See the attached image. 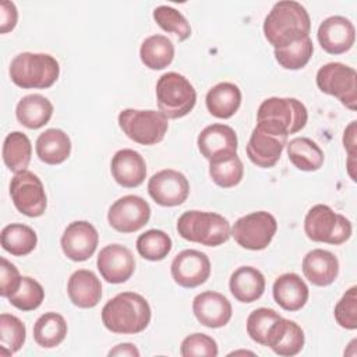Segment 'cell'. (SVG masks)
Wrapping results in <instances>:
<instances>
[{"label": "cell", "instance_id": "1", "mask_svg": "<svg viewBox=\"0 0 357 357\" xmlns=\"http://www.w3.org/2000/svg\"><path fill=\"white\" fill-rule=\"evenodd\" d=\"M262 29L265 39L275 49H279L310 36L311 18L300 3L283 0L271 8Z\"/></svg>", "mask_w": 357, "mask_h": 357}, {"label": "cell", "instance_id": "2", "mask_svg": "<svg viewBox=\"0 0 357 357\" xmlns=\"http://www.w3.org/2000/svg\"><path fill=\"white\" fill-rule=\"evenodd\" d=\"M151 307L145 297L134 291H123L110 298L102 308V322L113 333L135 335L151 322Z\"/></svg>", "mask_w": 357, "mask_h": 357}, {"label": "cell", "instance_id": "3", "mask_svg": "<svg viewBox=\"0 0 357 357\" xmlns=\"http://www.w3.org/2000/svg\"><path fill=\"white\" fill-rule=\"evenodd\" d=\"M307 120V107L296 98H268L257 112V128L286 139L301 131Z\"/></svg>", "mask_w": 357, "mask_h": 357}, {"label": "cell", "instance_id": "4", "mask_svg": "<svg viewBox=\"0 0 357 357\" xmlns=\"http://www.w3.org/2000/svg\"><path fill=\"white\" fill-rule=\"evenodd\" d=\"M8 73L11 81L22 89H46L57 81L60 66L47 53L24 52L11 60Z\"/></svg>", "mask_w": 357, "mask_h": 357}, {"label": "cell", "instance_id": "5", "mask_svg": "<svg viewBox=\"0 0 357 357\" xmlns=\"http://www.w3.org/2000/svg\"><path fill=\"white\" fill-rule=\"evenodd\" d=\"M229 220L216 213L205 211H187L177 219V233L187 241L206 247H218L230 238Z\"/></svg>", "mask_w": 357, "mask_h": 357}, {"label": "cell", "instance_id": "6", "mask_svg": "<svg viewBox=\"0 0 357 357\" xmlns=\"http://www.w3.org/2000/svg\"><path fill=\"white\" fill-rule=\"evenodd\" d=\"M156 100L163 116L181 119L194 109L197 92L184 75L170 71L160 75L156 82Z\"/></svg>", "mask_w": 357, "mask_h": 357}, {"label": "cell", "instance_id": "7", "mask_svg": "<svg viewBox=\"0 0 357 357\" xmlns=\"http://www.w3.org/2000/svg\"><path fill=\"white\" fill-rule=\"evenodd\" d=\"M304 231L315 243L339 245L351 236L350 220L325 204L314 205L304 218Z\"/></svg>", "mask_w": 357, "mask_h": 357}, {"label": "cell", "instance_id": "8", "mask_svg": "<svg viewBox=\"0 0 357 357\" xmlns=\"http://www.w3.org/2000/svg\"><path fill=\"white\" fill-rule=\"evenodd\" d=\"M119 126L131 141L141 145H156L167 132L169 119L151 109H124L119 113Z\"/></svg>", "mask_w": 357, "mask_h": 357}, {"label": "cell", "instance_id": "9", "mask_svg": "<svg viewBox=\"0 0 357 357\" xmlns=\"http://www.w3.org/2000/svg\"><path fill=\"white\" fill-rule=\"evenodd\" d=\"M278 230L275 216L266 211H257L238 218L230 231L234 241L251 251L265 250L273 240Z\"/></svg>", "mask_w": 357, "mask_h": 357}, {"label": "cell", "instance_id": "10", "mask_svg": "<svg viewBox=\"0 0 357 357\" xmlns=\"http://www.w3.org/2000/svg\"><path fill=\"white\" fill-rule=\"evenodd\" d=\"M317 86L321 92L335 96L350 110L357 107V73L343 63H326L317 73Z\"/></svg>", "mask_w": 357, "mask_h": 357}, {"label": "cell", "instance_id": "11", "mask_svg": "<svg viewBox=\"0 0 357 357\" xmlns=\"http://www.w3.org/2000/svg\"><path fill=\"white\" fill-rule=\"evenodd\" d=\"M10 197L17 211L28 218L42 216L47 206L43 183L29 170L14 174L10 181Z\"/></svg>", "mask_w": 357, "mask_h": 357}, {"label": "cell", "instance_id": "12", "mask_svg": "<svg viewBox=\"0 0 357 357\" xmlns=\"http://www.w3.org/2000/svg\"><path fill=\"white\" fill-rule=\"evenodd\" d=\"M151 218L149 204L138 195H124L114 201L107 212L109 225L120 233L141 230Z\"/></svg>", "mask_w": 357, "mask_h": 357}, {"label": "cell", "instance_id": "13", "mask_svg": "<svg viewBox=\"0 0 357 357\" xmlns=\"http://www.w3.org/2000/svg\"><path fill=\"white\" fill-rule=\"evenodd\" d=\"M173 280L185 289H194L204 284L211 275V261L205 252L198 250H183L170 265Z\"/></svg>", "mask_w": 357, "mask_h": 357}, {"label": "cell", "instance_id": "14", "mask_svg": "<svg viewBox=\"0 0 357 357\" xmlns=\"http://www.w3.org/2000/svg\"><path fill=\"white\" fill-rule=\"evenodd\" d=\"M148 194L160 206H177L188 198L190 184L183 173L163 169L149 178Z\"/></svg>", "mask_w": 357, "mask_h": 357}, {"label": "cell", "instance_id": "15", "mask_svg": "<svg viewBox=\"0 0 357 357\" xmlns=\"http://www.w3.org/2000/svg\"><path fill=\"white\" fill-rule=\"evenodd\" d=\"M237 144L236 131L220 123L206 126L197 138L198 149L209 163L237 155Z\"/></svg>", "mask_w": 357, "mask_h": 357}, {"label": "cell", "instance_id": "16", "mask_svg": "<svg viewBox=\"0 0 357 357\" xmlns=\"http://www.w3.org/2000/svg\"><path fill=\"white\" fill-rule=\"evenodd\" d=\"M99 243V234L95 226L86 220L71 222L63 231L60 245L64 255L74 261L82 262L89 259Z\"/></svg>", "mask_w": 357, "mask_h": 357}, {"label": "cell", "instance_id": "17", "mask_svg": "<svg viewBox=\"0 0 357 357\" xmlns=\"http://www.w3.org/2000/svg\"><path fill=\"white\" fill-rule=\"evenodd\" d=\"M100 276L113 284L127 282L135 271L132 252L121 244H109L103 247L96 259Z\"/></svg>", "mask_w": 357, "mask_h": 357}, {"label": "cell", "instance_id": "18", "mask_svg": "<svg viewBox=\"0 0 357 357\" xmlns=\"http://www.w3.org/2000/svg\"><path fill=\"white\" fill-rule=\"evenodd\" d=\"M317 38L326 53L342 54L353 47L356 40V28L349 18L332 15L319 24Z\"/></svg>", "mask_w": 357, "mask_h": 357}, {"label": "cell", "instance_id": "19", "mask_svg": "<svg viewBox=\"0 0 357 357\" xmlns=\"http://www.w3.org/2000/svg\"><path fill=\"white\" fill-rule=\"evenodd\" d=\"M192 312L201 325L218 329L229 324L233 310L230 301L222 293L209 290L195 296Z\"/></svg>", "mask_w": 357, "mask_h": 357}, {"label": "cell", "instance_id": "20", "mask_svg": "<svg viewBox=\"0 0 357 357\" xmlns=\"http://www.w3.org/2000/svg\"><path fill=\"white\" fill-rule=\"evenodd\" d=\"M110 172L119 185L135 188L141 185L146 177V163L139 152L124 148L113 155Z\"/></svg>", "mask_w": 357, "mask_h": 357}, {"label": "cell", "instance_id": "21", "mask_svg": "<svg viewBox=\"0 0 357 357\" xmlns=\"http://www.w3.org/2000/svg\"><path fill=\"white\" fill-rule=\"evenodd\" d=\"M286 144V138L268 134L255 127L247 144V156L255 166L269 169L279 162Z\"/></svg>", "mask_w": 357, "mask_h": 357}, {"label": "cell", "instance_id": "22", "mask_svg": "<svg viewBox=\"0 0 357 357\" xmlns=\"http://www.w3.org/2000/svg\"><path fill=\"white\" fill-rule=\"evenodd\" d=\"M304 331L294 321L280 317L269 331L265 346L278 356L291 357L298 354L304 347Z\"/></svg>", "mask_w": 357, "mask_h": 357}, {"label": "cell", "instance_id": "23", "mask_svg": "<svg viewBox=\"0 0 357 357\" xmlns=\"http://www.w3.org/2000/svg\"><path fill=\"white\" fill-rule=\"evenodd\" d=\"M303 273L305 279L314 286L325 287L332 284L339 275V261L328 250L315 248L303 258Z\"/></svg>", "mask_w": 357, "mask_h": 357}, {"label": "cell", "instance_id": "24", "mask_svg": "<svg viewBox=\"0 0 357 357\" xmlns=\"http://www.w3.org/2000/svg\"><path fill=\"white\" fill-rule=\"evenodd\" d=\"M272 294L279 307L294 312L307 304L310 290L300 275L289 272L276 278L273 282Z\"/></svg>", "mask_w": 357, "mask_h": 357}, {"label": "cell", "instance_id": "25", "mask_svg": "<svg viewBox=\"0 0 357 357\" xmlns=\"http://www.w3.org/2000/svg\"><path fill=\"white\" fill-rule=\"evenodd\" d=\"M70 301L78 308H93L102 298L99 278L88 269L75 271L67 282Z\"/></svg>", "mask_w": 357, "mask_h": 357}, {"label": "cell", "instance_id": "26", "mask_svg": "<svg viewBox=\"0 0 357 357\" xmlns=\"http://www.w3.org/2000/svg\"><path fill=\"white\" fill-rule=\"evenodd\" d=\"M229 289L237 301L254 303L265 291V278L254 266H240L231 273Z\"/></svg>", "mask_w": 357, "mask_h": 357}, {"label": "cell", "instance_id": "27", "mask_svg": "<svg viewBox=\"0 0 357 357\" xmlns=\"http://www.w3.org/2000/svg\"><path fill=\"white\" fill-rule=\"evenodd\" d=\"M205 103L213 117L230 119L241 105V91L233 82H219L208 91Z\"/></svg>", "mask_w": 357, "mask_h": 357}, {"label": "cell", "instance_id": "28", "mask_svg": "<svg viewBox=\"0 0 357 357\" xmlns=\"http://www.w3.org/2000/svg\"><path fill=\"white\" fill-rule=\"evenodd\" d=\"M38 158L46 165H60L71 153V139L60 128H47L39 134L35 144Z\"/></svg>", "mask_w": 357, "mask_h": 357}, {"label": "cell", "instance_id": "29", "mask_svg": "<svg viewBox=\"0 0 357 357\" xmlns=\"http://www.w3.org/2000/svg\"><path fill=\"white\" fill-rule=\"evenodd\" d=\"M15 116L24 127L38 130L50 121L53 116V105L43 95L31 93L20 99L15 107Z\"/></svg>", "mask_w": 357, "mask_h": 357}, {"label": "cell", "instance_id": "30", "mask_svg": "<svg viewBox=\"0 0 357 357\" xmlns=\"http://www.w3.org/2000/svg\"><path fill=\"white\" fill-rule=\"evenodd\" d=\"M289 160L303 172H317L322 167L325 155L319 145L307 137H296L286 144Z\"/></svg>", "mask_w": 357, "mask_h": 357}, {"label": "cell", "instance_id": "31", "mask_svg": "<svg viewBox=\"0 0 357 357\" xmlns=\"http://www.w3.org/2000/svg\"><path fill=\"white\" fill-rule=\"evenodd\" d=\"M0 243L4 251L14 257H24L31 254L36 244L38 236L35 230L22 223H11L3 227Z\"/></svg>", "mask_w": 357, "mask_h": 357}, {"label": "cell", "instance_id": "32", "mask_svg": "<svg viewBox=\"0 0 357 357\" xmlns=\"http://www.w3.org/2000/svg\"><path fill=\"white\" fill-rule=\"evenodd\" d=\"M139 57L145 67L151 70H163L170 66L174 59V45L165 35H151L142 42Z\"/></svg>", "mask_w": 357, "mask_h": 357}, {"label": "cell", "instance_id": "33", "mask_svg": "<svg viewBox=\"0 0 357 357\" xmlns=\"http://www.w3.org/2000/svg\"><path fill=\"white\" fill-rule=\"evenodd\" d=\"M67 336V322L57 312H45L33 325V339L43 349L59 346Z\"/></svg>", "mask_w": 357, "mask_h": 357}, {"label": "cell", "instance_id": "34", "mask_svg": "<svg viewBox=\"0 0 357 357\" xmlns=\"http://www.w3.org/2000/svg\"><path fill=\"white\" fill-rule=\"evenodd\" d=\"M32 156L29 138L21 131H11L3 142V160L8 170L18 173L26 170Z\"/></svg>", "mask_w": 357, "mask_h": 357}, {"label": "cell", "instance_id": "35", "mask_svg": "<svg viewBox=\"0 0 357 357\" xmlns=\"http://www.w3.org/2000/svg\"><path fill=\"white\" fill-rule=\"evenodd\" d=\"M26 328L24 322L13 314L0 315V356L15 354L25 343Z\"/></svg>", "mask_w": 357, "mask_h": 357}, {"label": "cell", "instance_id": "36", "mask_svg": "<svg viewBox=\"0 0 357 357\" xmlns=\"http://www.w3.org/2000/svg\"><path fill=\"white\" fill-rule=\"evenodd\" d=\"M138 254L148 261H162L172 251V238L159 229H151L137 238Z\"/></svg>", "mask_w": 357, "mask_h": 357}, {"label": "cell", "instance_id": "37", "mask_svg": "<svg viewBox=\"0 0 357 357\" xmlns=\"http://www.w3.org/2000/svg\"><path fill=\"white\" fill-rule=\"evenodd\" d=\"M275 59L284 70H300L307 66L312 53L314 45L310 36L290 43L287 46L275 49Z\"/></svg>", "mask_w": 357, "mask_h": 357}, {"label": "cell", "instance_id": "38", "mask_svg": "<svg viewBox=\"0 0 357 357\" xmlns=\"http://www.w3.org/2000/svg\"><path fill=\"white\" fill-rule=\"evenodd\" d=\"M209 176L218 187H236L237 184H240L244 176L243 162L237 155L219 162H212L209 163Z\"/></svg>", "mask_w": 357, "mask_h": 357}, {"label": "cell", "instance_id": "39", "mask_svg": "<svg viewBox=\"0 0 357 357\" xmlns=\"http://www.w3.org/2000/svg\"><path fill=\"white\" fill-rule=\"evenodd\" d=\"M43 298L45 290L42 284L29 276H22L18 290L8 297V301L21 311H33L42 304Z\"/></svg>", "mask_w": 357, "mask_h": 357}, {"label": "cell", "instance_id": "40", "mask_svg": "<svg viewBox=\"0 0 357 357\" xmlns=\"http://www.w3.org/2000/svg\"><path fill=\"white\" fill-rule=\"evenodd\" d=\"M153 20L165 32L174 33L178 40H185L191 36V26L187 18L170 6L156 7L153 10Z\"/></svg>", "mask_w": 357, "mask_h": 357}, {"label": "cell", "instance_id": "41", "mask_svg": "<svg viewBox=\"0 0 357 357\" xmlns=\"http://www.w3.org/2000/svg\"><path fill=\"white\" fill-rule=\"evenodd\" d=\"M279 318H280V314L272 308L261 307L254 310L252 312H250L245 322L248 336L258 344L265 346L269 331L272 329V326Z\"/></svg>", "mask_w": 357, "mask_h": 357}, {"label": "cell", "instance_id": "42", "mask_svg": "<svg viewBox=\"0 0 357 357\" xmlns=\"http://www.w3.org/2000/svg\"><path fill=\"white\" fill-rule=\"evenodd\" d=\"M333 315L339 326L354 331L357 328V287L351 286L336 303Z\"/></svg>", "mask_w": 357, "mask_h": 357}, {"label": "cell", "instance_id": "43", "mask_svg": "<svg viewBox=\"0 0 357 357\" xmlns=\"http://www.w3.org/2000/svg\"><path fill=\"white\" fill-rule=\"evenodd\" d=\"M219 353L218 343L213 337L205 333H192L183 339L180 346V354L183 357H216Z\"/></svg>", "mask_w": 357, "mask_h": 357}, {"label": "cell", "instance_id": "44", "mask_svg": "<svg viewBox=\"0 0 357 357\" xmlns=\"http://www.w3.org/2000/svg\"><path fill=\"white\" fill-rule=\"evenodd\" d=\"M22 276L14 264H11L4 257L0 258V294L1 297L8 298L15 293L21 284Z\"/></svg>", "mask_w": 357, "mask_h": 357}, {"label": "cell", "instance_id": "45", "mask_svg": "<svg viewBox=\"0 0 357 357\" xmlns=\"http://www.w3.org/2000/svg\"><path fill=\"white\" fill-rule=\"evenodd\" d=\"M18 21V11L13 1H1L0 4V32L7 33L13 31Z\"/></svg>", "mask_w": 357, "mask_h": 357}, {"label": "cell", "instance_id": "46", "mask_svg": "<svg viewBox=\"0 0 357 357\" xmlns=\"http://www.w3.org/2000/svg\"><path fill=\"white\" fill-rule=\"evenodd\" d=\"M343 144L344 148L349 151V160H347V169H349V174L351 177L353 181H356V174L353 172L354 169V149H356V121H351L349 124V127L344 130V135H343Z\"/></svg>", "mask_w": 357, "mask_h": 357}, {"label": "cell", "instance_id": "47", "mask_svg": "<svg viewBox=\"0 0 357 357\" xmlns=\"http://www.w3.org/2000/svg\"><path fill=\"white\" fill-rule=\"evenodd\" d=\"M109 356H127V357H138L139 356V350L135 347V344L132 343H120L117 346H114L110 351Z\"/></svg>", "mask_w": 357, "mask_h": 357}]
</instances>
